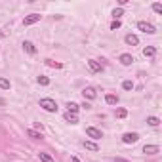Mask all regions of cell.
Masks as SVG:
<instances>
[{
  "mask_svg": "<svg viewBox=\"0 0 162 162\" xmlns=\"http://www.w3.org/2000/svg\"><path fill=\"white\" fill-rule=\"evenodd\" d=\"M40 107H42L44 111H48V112H55V111H57V103H55L54 99H50V97L40 99Z\"/></svg>",
  "mask_w": 162,
  "mask_h": 162,
  "instance_id": "obj_1",
  "label": "cell"
},
{
  "mask_svg": "<svg viewBox=\"0 0 162 162\" xmlns=\"http://www.w3.org/2000/svg\"><path fill=\"white\" fill-rule=\"evenodd\" d=\"M137 29L143 31V33H147V34H154L156 33L154 25H151V23H147V21H139V23H137Z\"/></svg>",
  "mask_w": 162,
  "mask_h": 162,
  "instance_id": "obj_2",
  "label": "cell"
},
{
  "mask_svg": "<svg viewBox=\"0 0 162 162\" xmlns=\"http://www.w3.org/2000/svg\"><path fill=\"white\" fill-rule=\"evenodd\" d=\"M137 139H139V135H137L135 132H128V133L122 135V141H124L126 145H132V143H135Z\"/></svg>",
  "mask_w": 162,
  "mask_h": 162,
  "instance_id": "obj_3",
  "label": "cell"
},
{
  "mask_svg": "<svg viewBox=\"0 0 162 162\" xmlns=\"http://www.w3.org/2000/svg\"><path fill=\"white\" fill-rule=\"evenodd\" d=\"M40 13H31V15H27L25 19H23V25H25V27H29V25H34V23H38L40 21Z\"/></svg>",
  "mask_w": 162,
  "mask_h": 162,
  "instance_id": "obj_4",
  "label": "cell"
},
{
  "mask_svg": "<svg viewBox=\"0 0 162 162\" xmlns=\"http://www.w3.org/2000/svg\"><path fill=\"white\" fill-rule=\"evenodd\" d=\"M86 135H88V137H91V139H101V137H103V133H101L97 128H91V126H90V128H86Z\"/></svg>",
  "mask_w": 162,
  "mask_h": 162,
  "instance_id": "obj_5",
  "label": "cell"
},
{
  "mask_svg": "<svg viewBox=\"0 0 162 162\" xmlns=\"http://www.w3.org/2000/svg\"><path fill=\"white\" fill-rule=\"evenodd\" d=\"M88 67H90L91 73H101V71H103V65H101L99 61H96V59H90V61H88Z\"/></svg>",
  "mask_w": 162,
  "mask_h": 162,
  "instance_id": "obj_6",
  "label": "cell"
},
{
  "mask_svg": "<svg viewBox=\"0 0 162 162\" xmlns=\"http://www.w3.org/2000/svg\"><path fill=\"white\" fill-rule=\"evenodd\" d=\"M82 96H84V99H96L97 94H96V90H94V88H90V86H88V88L82 90Z\"/></svg>",
  "mask_w": 162,
  "mask_h": 162,
  "instance_id": "obj_7",
  "label": "cell"
},
{
  "mask_svg": "<svg viewBox=\"0 0 162 162\" xmlns=\"http://www.w3.org/2000/svg\"><path fill=\"white\" fill-rule=\"evenodd\" d=\"M23 50H25L27 54H31V55H34V54H36L34 44H33V42H29V40H25V42H23Z\"/></svg>",
  "mask_w": 162,
  "mask_h": 162,
  "instance_id": "obj_8",
  "label": "cell"
},
{
  "mask_svg": "<svg viewBox=\"0 0 162 162\" xmlns=\"http://www.w3.org/2000/svg\"><path fill=\"white\" fill-rule=\"evenodd\" d=\"M126 44H130V46H137V44H139V38H137L135 34H126Z\"/></svg>",
  "mask_w": 162,
  "mask_h": 162,
  "instance_id": "obj_9",
  "label": "cell"
},
{
  "mask_svg": "<svg viewBox=\"0 0 162 162\" xmlns=\"http://www.w3.org/2000/svg\"><path fill=\"white\" fill-rule=\"evenodd\" d=\"M120 63L128 67V65H132V63H133V57H132L130 54H122V55H120Z\"/></svg>",
  "mask_w": 162,
  "mask_h": 162,
  "instance_id": "obj_10",
  "label": "cell"
},
{
  "mask_svg": "<svg viewBox=\"0 0 162 162\" xmlns=\"http://www.w3.org/2000/svg\"><path fill=\"white\" fill-rule=\"evenodd\" d=\"M143 153L145 154H156L158 153V145H145L143 147Z\"/></svg>",
  "mask_w": 162,
  "mask_h": 162,
  "instance_id": "obj_11",
  "label": "cell"
},
{
  "mask_svg": "<svg viewBox=\"0 0 162 162\" xmlns=\"http://www.w3.org/2000/svg\"><path fill=\"white\" fill-rule=\"evenodd\" d=\"M154 54H156L154 46H147V48H143V55L145 57H154Z\"/></svg>",
  "mask_w": 162,
  "mask_h": 162,
  "instance_id": "obj_12",
  "label": "cell"
},
{
  "mask_svg": "<svg viewBox=\"0 0 162 162\" xmlns=\"http://www.w3.org/2000/svg\"><path fill=\"white\" fill-rule=\"evenodd\" d=\"M67 109H69V112L76 114V112H78V109H80V105H78V103H75V101H69V103H67Z\"/></svg>",
  "mask_w": 162,
  "mask_h": 162,
  "instance_id": "obj_13",
  "label": "cell"
},
{
  "mask_svg": "<svg viewBox=\"0 0 162 162\" xmlns=\"http://www.w3.org/2000/svg\"><path fill=\"white\" fill-rule=\"evenodd\" d=\"M65 120L67 122H71V124H78V118H76V114H73V112H65Z\"/></svg>",
  "mask_w": 162,
  "mask_h": 162,
  "instance_id": "obj_14",
  "label": "cell"
},
{
  "mask_svg": "<svg viewBox=\"0 0 162 162\" xmlns=\"http://www.w3.org/2000/svg\"><path fill=\"white\" fill-rule=\"evenodd\" d=\"M105 101H107L109 105H117V103H118V96H114V94H107Z\"/></svg>",
  "mask_w": 162,
  "mask_h": 162,
  "instance_id": "obj_15",
  "label": "cell"
},
{
  "mask_svg": "<svg viewBox=\"0 0 162 162\" xmlns=\"http://www.w3.org/2000/svg\"><path fill=\"white\" fill-rule=\"evenodd\" d=\"M38 158H40V162H55V160H54L48 153H42V151L38 153Z\"/></svg>",
  "mask_w": 162,
  "mask_h": 162,
  "instance_id": "obj_16",
  "label": "cell"
},
{
  "mask_svg": "<svg viewBox=\"0 0 162 162\" xmlns=\"http://www.w3.org/2000/svg\"><path fill=\"white\" fill-rule=\"evenodd\" d=\"M27 135H29V137H33V139H42V133H40V132H36V130H33V128H31V130H27Z\"/></svg>",
  "mask_w": 162,
  "mask_h": 162,
  "instance_id": "obj_17",
  "label": "cell"
},
{
  "mask_svg": "<svg viewBox=\"0 0 162 162\" xmlns=\"http://www.w3.org/2000/svg\"><path fill=\"white\" fill-rule=\"evenodd\" d=\"M10 80L8 78H2V76H0V88H2V90H10Z\"/></svg>",
  "mask_w": 162,
  "mask_h": 162,
  "instance_id": "obj_18",
  "label": "cell"
},
{
  "mask_svg": "<svg viewBox=\"0 0 162 162\" xmlns=\"http://www.w3.org/2000/svg\"><path fill=\"white\" fill-rule=\"evenodd\" d=\"M84 147H86V149H90V151H99V147H97L94 141H84Z\"/></svg>",
  "mask_w": 162,
  "mask_h": 162,
  "instance_id": "obj_19",
  "label": "cell"
},
{
  "mask_svg": "<svg viewBox=\"0 0 162 162\" xmlns=\"http://www.w3.org/2000/svg\"><path fill=\"white\" fill-rule=\"evenodd\" d=\"M46 65H48V67H54V69H61V67H63L61 63H57V61H54V59H46Z\"/></svg>",
  "mask_w": 162,
  "mask_h": 162,
  "instance_id": "obj_20",
  "label": "cell"
},
{
  "mask_svg": "<svg viewBox=\"0 0 162 162\" xmlns=\"http://www.w3.org/2000/svg\"><path fill=\"white\" fill-rule=\"evenodd\" d=\"M147 124H149V126H158L160 120H158L156 117H149V118H147Z\"/></svg>",
  "mask_w": 162,
  "mask_h": 162,
  "instance_id": "obj_21",
  "label": "cell"
},
{
  "mask_svg": "<svg viewBox=\"0 0 162 162\" xmlns=\"http://www.w3.org/2000/svg\"><path fill=\"white\" fill-rule=\"evenodd\" d=\"M120 25H122V23H120V19H114V21L111 23V31H117V29H120Z\"/></svg>",
  "mask_w": 162,
  "mask_h": 162,
  "instance_id": "obj_22",
  "label": "cell"
},
{
  "mask_svg": "<svg viewBox=\"0 0 162 162\" xmlns=\"http://www.w3.org/2000/svg\"><path fill=\"white\" fill-rule=\"evenodd\" d=\"M120 15H124V10H122V8H114V12H112V17H114V19H118Z\"/></svg>",
  "mask_w": 162,
  "mask_h": 162,
  "instance_id": "obj_23",
  "label": "cell"
},
{
  "mask_svg": "<svg viewBox=\"0 0 162 162\" xmlns=\"http://www.w3.org/2000/svg\"><path fill=\"white\" fill-rule=\"evenodd\" d=\"M38 84L40 86H48L50 84V78L48 76H38Z\"/></svg>",
  "mask_w": 162,
  "mask_h": 162,
  "instance_id": "obj_24",
  "label": "cell"
},
{
  "mask_svg": "<svg viewBox=\"0 0 162 162\" xmlns=\"http://www.w3.org/2000/svg\"><path fill=\"white\" fill-rule=\"evenodd\" d=\"M117 117H118V118H126V117H128V111H126V109H118V111H117Z\"/></svg>",
  "mask_w": 162,
  "mask_h": 162,
  "instance_id": "obj_25",
  "label": "cell"
},
{
  "mask_svg": "<svg viewBox=\"0 0 162 162\" xmlns=\"http://www.w3.org/2000/svg\"><path fill=\"white\" fill-rule=\"evenodd\" d=\"M122 88H124V90H132V88H133V82H132V80H124V82H122Z\"/></svg>",
  "mask_w": 162,
  "mask_h": 162,
  "instance_id": "obj_26",
  "label": "cell"
},
{
  "mask_svg": "<svg viewBox=\"0 0 162 162\" xmlns=\"http://www.w3.org/2000/svg\"><path fill=\"white\" fill-rule=\"evenodd\" d=\"M153 10H154L156 13H162V4H160V2H154V4H153Z\"/></svg>",
  "mask_w": 162,
  "mask_h": 162,
  "instance_id": "obj_27",
  "label": "cell"
},
{
  "mask_svg": "<svg viewBox=\"0 0 162 162\" xmlns=\"http://www.w3.org/2000/svg\"><path fill=\"white\" fill-rule=\"evenodd\" d=\"M114 162H130V160H126V158H120V156H117V158H114Z\"/></svg>",
  "mask_w": 162,
  "mask_h": 162,
  "instance_id": "obj_28",
  "label": "cell"
},
{
  "mask_svg": "<svg viewBox=\"0 0 162 162\" xmlns=\"http://www.w3.org/2000/svg\"><path fill=\"white\" fill-rule=\"evenodd\" d=\"M0 105H6V99L4 97H0Z\"/></svg>",
  "mask_w": 162,
  "mask_h": 162,
  "instance_id": "obj_29",
  "label": "cell"
},
{
  "mask_svg": "<svg viewBox=\"0 0 162 162\" xmlns=\"http://www.w3.org/2000/svg\"><path fill=\"white\" fill-rule=\"evenodd\" d=\"M71 162H80V160H78L76 156H73V158H71Z\"/></svg>",
  "mask_w": 162,
  "mask_h": 162,
  "instance_id": "obj_30",
  "label": "cell"
},
{
  "mask_svg": "<svg viewBox=\"0 0 162 162\" xmlns=\"http://www.w3.org/2000/svg\"><path fill=\"white\" fill-rule=\"evenodd\" d=\"M2 36H4V33H2V31H0V38H2Z\"/></svg>",
  "mask_w": 162,
  "mask_h": 162,
  "instance_id": "obj_31",
  "label": "cell"
}]
</instances>
